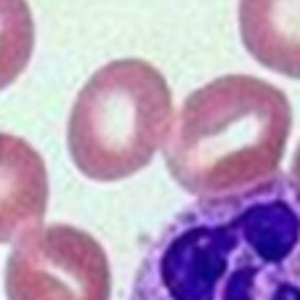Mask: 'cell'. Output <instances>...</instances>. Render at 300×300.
Listing matches in <instances>:
<instances>
[{"mask_svg": "<svg viewBox=\"0 0 300 300\" xmlns=\"http://www.w3.org/2000/svg\"><path fill=\"white\" fill-rule=\"evenodd\" d=\"M130 300H300V189L290 173L189 202L141 255Z\"/></svg>", "mask_w": 300, "mask_h": 300, "instance_id": "obj_1", "label": "cell"}, {"mask_svg": "<svg viewBox=\"0 0 300 300\" xmlns=\"http://www.w3.org/2000/svg\"><path fill=\"white\" fill-rule=\"evenodd\" d=\"M292 133V104L255 74H223L192 90L165 141V165L197 199L245 192L276 176Z\"/></svg>", "mask_w": 300, "mask_h": 300, "instance_id": "obj_2", "label": "cell"}, {"mask_svg": "<svg viewBox=\"0 0 300 300\" xmlns=\"http://www.w3.org/2000/svg\"><path fill=\"white\" fill-rule=\"evenodd\" d=\"M173 128V93L144 59H117L80 88L67 122V149L90 181L130 178L165 146Z\"/></svg>", "mask_w": 300, "mask_h": 300, "instance_id": "obj_3", "label": "cell"}, {"mask_svg": "<svg viewBox=\"0 0 300 300\" xmlns=\"http://www.w3.org/2000/svg\"><path fill=\"white\" fill-rule=\"evenodd\" d=\"M8 300H112V268L96 236L72 223H40L6 258Z\"/></svg>", "mask_w": 300, "mask_h": 300, "instance_id": "obj_4", "label": "cell"}, {"mask_svg": "<svg viewBox=\"0 0 300 300\" xmlns=\"http://www.w3.org/2000/svg\"><path fill=\"white\" fill-rule=\"evenodd\" d=\"M48 167L22 136L0 130V245L16 242L48 213Z\"/></svg>", "mask_w": 300, "mask_h": 300, "instance_id": "obj_5", "label": "cell"}, {"mask_svg": "<svg viewBox=\"0 0 300 300\" xmlns=\"http://www.w3.org/2000/svg\"><path fill=\"white\" fill-rule=\"evenodd\" d=\"M239 38L260 67L300 80V0H239Z\"/></svg>", "mask_w": 300, "mask_h": 300, "instance_id": "obj_6", "label": "cell"}, {"mask_svg": "<svg viewBox=\"0 0 300 300\" xmlns=\"http://www.w3.org/2000/svg\"><path fill=\"white\" fill-rule=\"evenodd\" d=\"M35 53V19L27 0H0V90L24 74Z\"/></svg>", "mask_w": 300, "mask_h": 300, "instance_id": "obj_7", "label": "cell"}, {"mask_svg": "<svg viewBox=\"0 0 300 300\" xmlns=\"http://www.w3.org/2000/svg\"><path fill=\"white\" fill-rule=\"evenodd\" d=\"M290 178L295 181V186L300 189V144H297V149H295V154H292V165H290Z\"/></svg>", "mask_w": 300, "mask_h": 300, "instance_id": "obj_8", "label": "cell"}]
</instances>
